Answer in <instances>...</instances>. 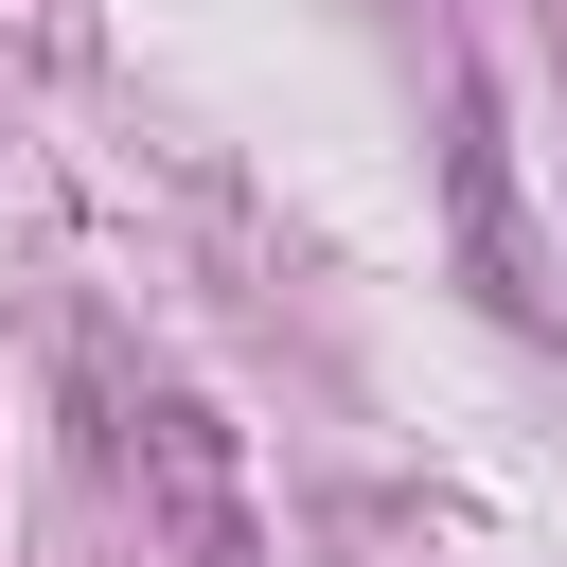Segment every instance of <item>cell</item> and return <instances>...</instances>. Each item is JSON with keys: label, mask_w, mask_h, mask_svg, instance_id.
<instances>
[{"label": "cell", "mask_w": 567, "mask_h": 567, "mask_svg": "<svg viewBox=\"0 0 567 567\" xmlns=\"http://www.w3.org/2000/svg\"><path fill=\"white\" fill-rule=\"evenodd\" d=\"M142 461L177 478V549H195V567H248V496H230V443H213V408H142Z\"/></svg>", "instance_id": "obj_1"}, {"label": "cell", "mask_w": 567, "mask_h": 567, "mask_svg": "<svg viewBox=\"0 0 567 567\" xmlns=\"http://www.w3.org/2000/svg\"><path fill=\"white\" fill-rule=\"evenodd\" d=\"M461 248H478V284L532 319V266H514V195H496V106H461Z\"/></svg>", "instance_id": "obj_2"}]
</instances>
